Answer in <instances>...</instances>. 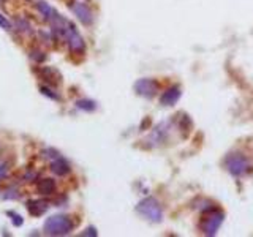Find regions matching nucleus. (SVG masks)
I'll use <instances>...</instances> for the list:
<instances>
[{"label": "nucleus", "mask_w": 253, "mask_h": 237, "mask_svg": "<svg viewBox=\"0 0 253 237\" xmlns=\"http://www.w3.org/2000/svg\"><path fill=\"white\" fill-rule=\"evenodd\" d=\"M74 223L73 220L67 215H51L46 219L43 226V231L46 236H68L73 231Z\"/></svg>", "instance_id": "f257e3e1"}, {"label": "nucleus", "mask_w": 253, "mask_h": 237, "mask_svg": "<svg viewBox=\"0 0 253 237\" xmlns=\"http://www.w3.org/2000/svg\"><path fill=\"white\" fill-rule=\"evenodd\" d=\"M225 221V214L223 210H220L217 207L206 210L204 214L201 215L199 220V231L204 236H215L220 226L223 225Z\"/></svg>", "instance_id": "f03ea898"}, {"label": "nucleus", "mask_w": 253, "mask_h": 237, "mask_svg": "<svg viewBox=\"0 0 253 237\" xmlns=\"http://www.w3.org/2000/svg\"><path fill=\"white\" fill-rule=\"evenodd\" d=\"M136 212L144 217L145 220H149L152 223H160L163 220V209L160 206V202H158L155 198H144L143 201L138 202L136 206Z\"/></svg>", "instance_id": "7ed1b4c3"}, {"label": "nucleus", "mask_w": 253, "mask_h": 237, "mask_svg": "<svg viewBox=\"0 0 253 237\" xmlns=\"http://www.w3.org/2000/svg\"><path fill=\"white\" fill-rule=\"evenodd\" d=\"M225 166H226V171L236 179L249 174V171L252 168L249 158H247L245 155H242V153H239V152L230 153V155L225 158Z\"/></svg>", "instance_id": "20e7f679"}, {"label": "nucleus", "mask_w": 253, "mask_h": 237, "mask_svg": "<svg viewBox=\"0 0 253 237\" xmlns=\"http://www.w3.org/2000/svg\"><path fill=\"white\" fill-rule=\"evenodd\" d=\"M65 40H67V44H68V48H70V51H72V53H74V54H82L86 51L84 38L79 35V32L74 29V25L72 22H70V25H68Z\"/></svg>", "instance_id": "39448f33"}, {"label": "nucleus", "mask_w": 253, "mask_h": 237, "mask_svg": "<svg viewBox=\"0 0 253 237\" xmlns=\"http://www.w3.org/2000/svg\"><path fill=\"white\" fill-rule=\"evenodd\" d=\"M135 92L139 97L144 98H154L158 92V82L150 78H143L135 82Z\"/></svg>", "instance_id": "423d86ee"}, {"label": "nucleus", "mask_w": 253, "mask_h": 237, "mask_svg": "<svg viewBox=\"0 0 253 237\" xmlns=\"http://www.w3.org/2000/svg\"><path fill=\"white\" fill-rule=\"evenodd\" d=\"M72 10L74 13V16L79 19L81 24L84 25H90L93 22V15L90 8L86 3H79V2H73L72 3Z\"/></svg>", "instance_id": "0eeeda50"}, {"label": "nucleus", "mask_w": 253, "mask_h": 237, "mask_svg": "<svg viewBox=\"0 0 253 237\" xmlns=\"http://www.w3.org/2000/svg\"><path fill=\"white\" fill-rule=\"evenodd\" d=\"M182 97V92H181V87L179 86H173V87H169L166 89L163 93H162V97H160V103L163 106H174L177 101L181 100Z\"/></svg>", "instance_id": "6e6552de"}, {"label": "nucleus", "mask_w": 253, "mask_h": 237, "mask_svg": "<svg viewBox=\"0 0 253 237\" xmlns=\"http://www.w3.org/2000/svg\"><path fill=\"white\" fill-rule=\"evenodd\" d=\"M48 202L46 201H41V200H30L27 202V210L30 215L34 217H40L41 214H44L48 210Z\"/></svg>", "instance_id": "1a4fd4ad"}, {"label": "nucleus", "mask_w": 253, "mask_h": 237, "mask_svg": "<svg viewBox=\"0 0 253 237\" xmlns=\"http://www.w3.org/2000/svg\"><path fill=\"white\" fill-rule=\"evenodd\" d=\"M51 171H53L55 176H65L70 171V164L63 158L57 157L53 162V164H51Z\"/></svg>", "instance_id": "9d476101"}, {"label": "nucleus", "mask_w": 253, "mask_h": 237, "mask_svg": "<svg viewBox=\"0 0 253 237\" xmlns=\"http://www.w3.org/2000/svg\"><path fill=\"white\" fill-rule=\"evenodd\" d=\"M36 10L40 11V15L46 19V21H51V19L54 18V15H55V10L53 8V6H51L49 3H46V2H43V0H40V2H36Z\"/></svg>", "instance_id": "9b49d317"}, {"label": "nucleus", "mask_w": 253, "mask_h": 237, "mask_svg": "<svg viewBox=\"0 0 253 237\" xmlns=\"http://www.w3.org/2000/svg\"><path fill=\"white\" fill-rule=\"evenodd\" d=\"M55 190V183L53 179H43V181L38 183V191H40L41 195H53Z\"/></svg>", "instance_id": "f8f14e48"}, {"label": "nucleus", "mask_w": 253, "mask_h": 237, "mask_svg": "<svg viewBox=\"0 0 253 237\" xmlns=\"http://www.w3.org/2000/svg\"><path fill=\"white\" fill-rule=\"evenodd\" d=\"M76 106L79 108V109L82 111H95V108H97V105H95V101L92 100H78L76 101Z\"/></svg>", "instance_id": "ddd939ff"}, {"label": "nucleus", "mask_w": 253, "mask_h": 237, "mask_svg": "<svg viewBox=\"0 0 253 237\" xmlns=\"http://www.w3.org/2000/svg\"><path fill=\"white\" fill-rule=\"evenodd\" d=\"M16 24H18V27H19V30H21V32H25V34H30V32H32L30 24H29V21H25V19L19 18Z\"/></svg>", "instance_id": "4468645a"}, {"label": "nucleus", "mask_w": 253, "mask_h": 237, "mask_svg": "<svg viewBox=\"0 0 253 237\" xmlns=\"http://www.w3.org/2000/svg\"><path fill=\"white\" fill-rule=\"evenodd\" d=\"M40 92L43 93V95H46V97H49L51 100H55V101H59V95H57L55 92H53L51 91V89H48V87H40Z\"/></svg>", "instance_id": "2eb2a0df"}, {"label": "nucleus", "mask_w": 253, "mask_h": 237, "mask_svg": "<svg viewBox=\"0 0 253 237\" xmlns=\"http://www.w3.org/2000/svg\"><path fill=\"white\" fill-rule=\"evenodd\" d=\"M30 57H32V59H34L35 62H38V63H41L44 59H46V55H44L43 51H32Z\"/></svg>", "instance_id": "dca6fc26"}, {"label": "nucleus", "mask_w": 253, "mask_h": 237, "mask_svg": "<svg viewBox=\"0 0 253 237\" xmlns=\"http://www.w3.org/2000/svg\"><path fill=\"white\" fill-rule=\"evenodd\" d=\"M8 215L11 217L13 225H15V226H22L24 220H22V217H21V215H19V214H15V212H8Z\"/></svg>", "instance_id": "f3484780"}, {"label": "nucleus", "mask_w": 253, "mask_h": 237, "mask_svg": "<svg viewBox=\"0 0 253 237\" xmlns=\"http://www.w3.org/2000/svg\"><path fill=\"white\" fill-rule=\"evenodd\" d=\"M0 27H2L3 30H11V22L2 15H0Z\"/></svg>", "instance_id": "a211bd4d"}, {"label": "nucleus", "mask_w": 253, "mask_h": 237, "mask_svg": "<svg viewBox=\"0 0 253 237\" xmlns=\"http://www.w3.org/2000/svg\"><path fill=\"white\" fill-rule=\"evenodd\" d=\"M98 233H97V229H95V228H87L86 229V231L84 233H81V236H97Z\"/></svg>", "instance_id": "6ab92c4d"}, {"label": "nucleus", "mask_w": 253, "mask_h": 237, "mask_svg": "<svg viewBox=\"0 0 253 237\" xmlns=\"http://www.w3.org/2000/svg\"><path fill=\"white\" fill-rule=\"evenodd\" d=\"M8 174V168H6V164H0V181Z\"/></svg>", "instance_id": "aec40b11"}, {"label": "nucleus", "mask_w": 253, "mask_h": 237, "mask_svg": "<svg viewBox=\"0 0 253 237\" xmlns=\"http://www.w3.org/2000/svg\"><path fill=\"white\" fill-rule=\"evenodd\" d=\"M2 2H3V0H0V3H2Z\"/></svg>", "instance_id": "412c9836"}]
</instances>
